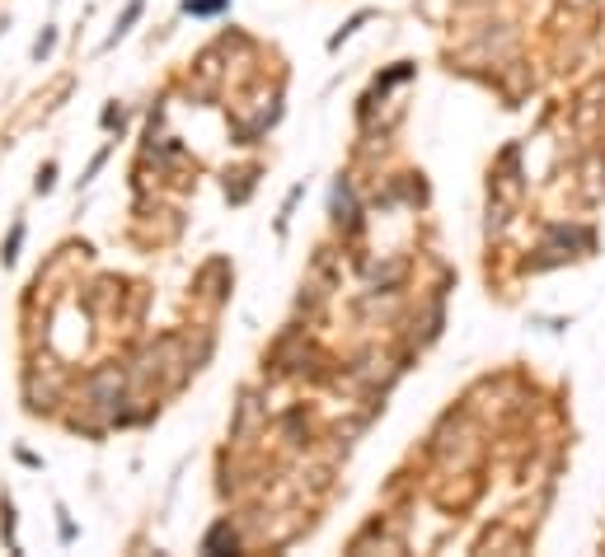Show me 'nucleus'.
Instances as JSON below:
<instances>
[{
    "instance_id": "1",
    "label": "nucleus",
    "mask_w": 605,
    "mask_h": 557,
    "mask_svg": "<svg viewBox=\"0 0 605 557\" xmlns=\"http://www.w3.org/2000/svg\"><path fill=\"white\" fill-rule=\"evenodd\" d=\"M52 178H57V169H52V164H47V169L38 174V192H47V187H52Z\"/></svg>"
}]
</instances>
